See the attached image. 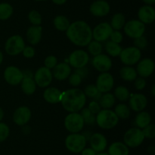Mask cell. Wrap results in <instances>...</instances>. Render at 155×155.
Returning a JSON list of instances; mask_svg holds the SVG:
<instances>
[{"mask_svg":"<svg viewBox=\"0 0 155 155\" xmlns=\"http://www.w3.org/2000/svg\"><path fill=\"white\" fill-rule=\"evenodd\" d=\"M66 35L74 45L86 46L92 40V30L86 21H77L70 24Z\"/></svg>","mask_w":155,"mask_h":155,"instance_id":"1","label":"cell"},{"mask_svg":"<svg viewBox=\"0 0 155 155\" xmlns=\"http://www.w3.org/2000/svg\"><path fill=\"white\" fill-rule=\"evenodd\" d=\"M86 97L84 92L79 88H71L62 93V106L69 112H77L84 107Z\"/></svg>","mask_w":155,"mask_h":155,"instance_id":"2","label":"cell"},{"mask_svg":"<svg viewBox=\"0 0 155 155\" xmlns=\"http://www.w3.org/2000/svg\"><path fill=\"white\" fill-rule=\"evenodd\" d=\"M95 122L103 129H111L119 122V118L110 109H101L95 117Z\"/></svg>","mask_w":155,"mask_h":155,"instance_id":"3","label":"cell"},{"mask_svg":"<svg viewBox=\"0 0 155 155\" xmlns=\"http://www.w3.org/2000/svg\"><path fill=\"white\" fill-rule=\"evenodd\" d=\"M86 138L83 134L71 133L65 139V146L69 151L78 153L86 147Z\"/></svg>","mask_w":155,"mask_h":155,"instance_id":"4","label":"cell"},{"mask_svg":"<svg viewBox=\"0 0 155 155\" xmlns=\"http://www.w3.org/2000/svg\"><path fill=\"white\" fill-rule=\"evenodd\" d=\"M84 121L78 112H70L64 119V126L71 133H79L84 127Z\"/></svg>","mask_w":155,"mask_h":155,"instance_id":"5","label":"cell"},{"mask_svg":"<svg viewBox=\"0 0 155 155\" xmlns=\"http://www.w3.org/2000/svg\"><path fill=\"white\" fill-rule=\"evenodd\" d=\"M145 140L142 129L139 128H131L126 132L124 136V144L128 147H136L142 144Z\"/></svg>","mask_w":155,"mask_h":155,"instance_id":"6","label":"cell"},{"mask_svg":"<svg viewBox=\"0 0 155 155\" xmlns=\"http://www.w3.org/2000/svg\"><path fill=\"white\" fill-rule=\"evenodd\" d=\"M25 47V43L22 36L20 35H13L6 40L5 43V50L10 56H18L22 53Z\"/></svg>","mask_w":155,"mask_h":155,"instance_id":"7","label":"cell"},{"mask_svg":"<svg viewBox=\"0 0 155 155\" xmlns=\"http://www.w3.org/2000/svg\"><path fill=\"white\" fill-rule=\"evenodd\" d=\"M141 56L140 50L136 46H130L122 50L119 56L124 65L130 66L137 64V62L140 61Z\"/></svg>","mask_w":155,"mask_h":155,"instance_id":"8","label":"cell"},{"mask_svg":"<svg viewBox=\"0 0 155 155\" xmlns=\"http://www.w3.org/2000/svg\"><path fill=\"white\" fill-rule=\"evenodd\" d=\"M124 30L129 37L136 39L143 36L145 31V26L139 20H131L125 23Z\"/></svg>","mask_w":155,"mask_h":155,"instance_id":"9","label":"cell"},{"mask_svg":"<svg viewBox=\"0 0 155 155\" xmlns=\"http://www.w3.org/2000/svg\"><path fill=\"white\" fill-rule=\"evenodd\" d=\"M113 32L111 26L109 23L102 22L98 24L92 30V38L98 42H104L110 38Z\"/></svg>","mask_w":155,"mask_h":155,"instance_id":"10","label":"cell"},{"mask_svg":"<svg viewBox=\"0 0 155 155\" xmlns=\"http://www.w3.org/2000/svg\"><path fill=\"white\" fill-rule=\"evenodd\" d=\"M69 64L75 68L86 67L89 61V54L83 50H77L71 53L69 56Z\"/></svg>","mask_w":155,"mask_h":155,"instance_id":"11","label":"cell"},{"mask_svg":"<svg viewBox=\"0 0 155 155\" xmlns=\"http://www.w3.org/2000/svg\"><path fill=\"white\" fill-rule=\"evenodd\" d=\"M52 73L46 67L38 68L34 74V81L36 85L40 88H46L52 81Z\"/></svg>","mask_w":155,"mask_h":155,"instance_id":"12","label":"cell"},{"mask_svg":"<svg viewBox=\"0 0 155 155\" xmlns=\"http://www.w3.org/2000/svg\"><path fill=\"white\" fill-rule=\"evenodd\" d=\"M114 80L111 74L108 72H102L98 75L95 86L101 93H107L113 88Z\"/></svg>","mask_w":155,"mask_h":155,"instance_id":"13","label":"cell"},{"mask_svg":"<svg viewBox=\"0 0 155 155\" xmlns=\"http://www.w3.org/2000/svg\"><path fill=\"white\" fill-rule=\"evenodd\" d=\"M4 78L11 85H18L21 84L24 78L23 72L17 67L11 65L7 67L4 71Z\"/></svg>","mask_w":155,"mask_h":155,"instance_id":"14","label":"cell"},{"mask_svg":"<svg viewBox=\"0 0 155 155\" xmlns=\"http://www.w3.org/2000/svg\"><path fill=\"white\" fill-rule=\"evenodd\" d=\"M92 64L94 68L100 72H107L111 68L112 60L108 56L104 54H99L94 56Z\"/></svg>","mask_w":155,"mask_h":155,"instance_id":"15","label":"cell"},{"mask_svg":"<svg viewBox=\"0 0 155 155\" xmlns=\"http://www.w3.org/2000/svg\"><path fill=\"white\" fill-rule=\"evenodd\" d=\"M31 118V111L30 108L22 106L16 109L13 114L14 122L20 126H25Z\"/></svg>","mask_w":155,"mask_h":155,"instance_id":"16","label":"cell"},{"mask_svg":"<svg viewBox=\"0 0 155 155\" xmlns=\"http://www.w3.org/2000/svg\"><path fill=\"white\" fill-rule=\"evenodd\" d=\"M154 62L151 59L145 58L139 61L137 65L136 72L142 78H148L153 74L154 71Z\"/></svg>","mask_w":155,"mask_h":155,"instance_id":"17","label":"cell"},{"mask_svg":"<svg viewBox=\"0 0 155 155\" xmlns=\"http://www.w3.org/2000/svg\"><path fill=\"white\" fill-rule=\"evenodd\" d=\"M89 144L91 148L97 153L103 152L107 145V138L101 133H94L89 138Z\"/></svg>","mask_w":155,"mask_h":155,"instance_id":"18","label":"cell"},{"mask_svg":"<svg viewBox=\"0 0 155 155\" xmlns=\"http://www.w3.org/2000/svg\"><path fill=\"white\" fill-rule=\"evenodd\" d=\"M89 10L94 16L104 17L110 12V5L104 0H97L91 5Z\"/></svg>","mask_w":155,"mask_h":155,"instance_id":"19","label":"cell"},{"mask_svg":"<svg viewBox=\"0 0 155 155\" xmlns=\"http://www.w3.org/2000/svg\"><path fill=\"white\" fill-rule=\"evenodd\" d=\"M51 73L53 78H54L56 80L64 81L68 78L71 74V68L68 64L61 62L55 65Z\"/></svg>","mask_w":155,"mask_h":155,"instance_id":"20","label":"cell"},{"mask_svg":"<svg viewBox=\"0 0 155 155\" xmlns=\"http://www.w3.org/2000/svg\"><path fill=\"white\" fill-rule=\"evenodd\" d=\"M148 100L146 97L142 94H136L132 96L130 99V108L135 112H141L146 107Z\"/></svg>","mask_w":155,"mask_h":155,"instance_id":"21","label":"cell"},{"mask_svg":"<svg viewBox=\"0 0 155 155\" xmlns=\"http://www.w3.org/2000/svg\"><path fill=\"white\" fill-rule=\"evenodd\" d=\"M139 21L144 24H151L155 19V11L151 5H144L139 9L138 12Z\"/></svg>","mask_w":155,"mask_h":155,"instance_id":"22","label":"cell"},{"mask_svg":"<svg viewBox=\"0 0 155 155\" xmlns=\"http://www.w3.org/2000/svg\"><path fill=\"white\" fill-rule=\"evenodd\" d=\"M62 92L56 88H48L44 91L43 97L46 102L51 104L60 103L61 100Z\"/></svg>","mask_w":155,"mask_h":155,"instance_id":"23","label":"cell"},{"mask_svg":"<svg viewBox=\"0 0 155 155\" xmlns=\"http://www.w3.org/2000/svg\"><path fill=\"white\" fill-rule=\"evenodd\" d=\"M42 28L41 26H31L27 31V38L28 42L32 45L39 43L42 38Z\"/></svg>","mask_w":155,"mask_h":155,"instance_id":"24","label":"cell"},{"mask_svg":"<svg viewBox=\"0 0 155 155\" xmlns=\"http://www.w3.org/2000/svg\"><path fill=\"white\" fill-rule=\"evenodd\" d=\"M129 147L124 143L116 141L112 143L108 147L109 155H129Z\"/></svg>","mask_w":155,"mask_h":155,"instance_id":"25","label":"cell"},{"mask_svg":"<svg viewBox=\"0 0 155 155\" xmlns=\"http://www.w3.org/2000/svg\"><path fill=\"white\" fill-rule=\"evenodd\" d=\"M21 84L22 91L27 95H32L36 91V84L33 78H24Z\"/></svg>","mask_w":155,"mask_h":155,"instance_id":"26","label":"cell"},{"mask_svg":"<svg viewBox=\"0 0 155 155\" xmlns=\"http://www.w3.org/2000/svg\"><path fill=\"white\" fill-rule=\"evenodd\" d=\"M151 116L148 112L145 111H141L139 113L136 115V119H135V123H136V126L140 129H144L147 126L151 123Z\"/></svg>","mask_w":155,"mask_h":155,"instance_id":"27","label":"cell"},{"mask_svg":"<svg viewBox=\"0 0 155 155\" xmlns=\"http://www.w3.org/2000/svg\"><path fill=\"white\" fill-rule=\"evenodd\" d=\"M120 75L127 81H132L137 78V72L134 68L131 66H124L120 70Z\"/></svg>","mask_w":155,"mask_h":155,"instance_id":"28","label":"cell"},{"mask_svg":"<svg viewBox=\"0 0 155 155\" xmlns=\"http://www.w3.org/2000/svg\"><path fill=\"white\" fill-rule=\"evenodd\" d=\"M100 106L103 109H110L114 105L115 103V97L110 93H104L101 95V98L98 100Z\"/></svg>","mask_w":155,"mask_h":155,"instance_id":"29","label":"cell"},{"mask_svg":"<svg viewBox=\"0 0 155 155\" xmlns=\"http://www.w3.org/2000/svg\"><path fill=\"white\" fill-rule=\"evenodd\" d=\"M69 20L64 15H58L54 19V26L59 31H66L69 27Z\"/></svg>","mask_w":155,"mask_h":155,"instance_id":"30","label":"cell"},{"mask_svg":"<svg viewBox=\"0 0 155 155\" xmlns=\"http://www.w3.org/2000/svg\"><path fill=\"white\" fill-rule=\"evenodd\" d=\"M126 23V18L123 14L117 13L113 16L110 22L112 29L115 30H120L124 28Z\"/></svg>","mask_w":155,"mask_h":155,"instance_id":"31","label":"cell"},{"mask_svg":"<svg viewBox=\"0 0 155 155\" xmlns=\"http://www.w3.org/2000/svg\"><path fill=\"white\" fill-rule=\"evenodd\" d=\"M106 52L108 53L110 56H113V57H117L119 56L120 54L121 51H122V47L120 46L119 43H116L112 42L110 41H107L104 46Z\"/></svg>","mask_w":155,"mask_h":155,"instance_id":"32","label":"cell"},{"mask_svg":"<svg viewBox=\"0 0 155 155\" xmlns=\"http://www.w3.org/2000/svg\"><path fill=\"white\" fill-rule=\"evenodd\" d=\"M117 116L120 119H127L130 115V108L124 103H119L115 108L114 111Z\"/></svg>","mask_w":155,"mask_h":155,"instance_id":"33","label":"cell"},{"mask_svg":"<svg viewBox=\"0 0 155 155\" xmlns=\"http://www.w3.org/2000/svg\"><path fill=\"white\" fill-rule=\"evenodd\" d=\"M13 14V8L8 3H0V20L5 21Z\"/></svg>","mask_w":155,"mask_h":155,"instance_id":"34","label":"cell"},{"mask_svg":"<svg viewBox=\"0 0 155 155\" xmlns=\"http://www.w3.org/2000/svg\"><path fill=\"white\" fill-rule=\"evenodd\" d=\"M130 96V91L124 86L117 87L114 91V97L120 101H127Z\"/></svg>","mask_w":155,"mask_h":155,"instance_id":"35","label":"cell"},{"mask_svg":"<svg viewBox=\"0 0 155 155\" xmlns=\"http://www.w3.org/2000/svg\"><path fill=\"white\" fill-rule=\"evenodd\" d=\"M87 49L89 53L92 56H95L101 54L102 52V45L100 42H98L96 40H92L87 45Z\"/></svg>","mask_w":155,"mask_h":155,"instance_id":"36","label":"cell"},{"mask_svg":"<svg viewBox=\"0 0 155 155\" xmlns=\"http://www.w3.org/2000/svg\"><path fill=\"white\" fill-rule=\"evenodd\" d=\"M80 115L83 117L84 123L88 125H93L95 122V115L92 113L88 108L82 109Z\"/></svg>","mask_w":155,"mask_h":155,"instance_id":"37","label":"cell"},{"mask_svg":"<svg viewBox=\"0 0 155 155\" xmlns=\"http://www.w3.org/2000/svg\"><path fill=\"white\" fill-rule=\"evenodd\" d=\"M28 19L33 25L40 26L42 23V16L40 13L36 10H33L28 14Z\"/></svg>","mask_w":155,"mask_h":155,"instance_id":"38","label":"cell"},{"mask_svg":"<svg viewBox=\"0 0 155 155\" xmlns=\"http://www.w3.org/2000/svg\"><path fill=\"white\" fill-rule=\"evenodd\" d=\"M84 94L86 95V97H89V98H95L98 94L99 93L98 88L95 86V84H89L84 89Z\"/></svg>","mask_w":155,"mask_h":155,"instance_id":"39","label":"cell"},{"mask_svg":"<svg viewBox=\"0 0 155 155\" xmlns=\"http://www.w3.org/2000/svg\"><path fill=\"white\" fill-rule=\"evenodd\" d=\"M10 134V129L8 126L4 122H0V143L5 141L9 136Z\"/></svg>","mask_w":155,"mask_h":155,"instance_id":"40","label":"cell"},{"mask_svg":"<svg viewBox=\"0 0 155 155\" xmlns=\"http://www.w3.org/2000/svg\"><path fill=\"white\" fill-rule=\"evenodd\" d=\"M142 132L145 136V138H149V139H152L155 137V126L154 124H151L150 123L148 126L142 129Z\"/></svg>","mask_w":155,"mask_h":155,"instance_id":"41","label":"cell"},{"mask_svg":"<svg viewBox=\"0 0 155 155\" xmlns=\"http://www.w3.org/2000/svg\"><path fill=\"white\" fill-rule=\"evenodd\" d=\"M58 64V59L55 56H47L44 61V65L48 69H53Z\"/></svg>","mask_w":155,"mask_h":155,"instance_id":"42","label":"cell"},{"mask_svg":"<svg viewBox=\"0 0 155 155\" xmlns=\"http://www.w3.org/2000/svg\"><path fill=\"white\" fill-rule=\"evenodd\" d=\"M134 45L139 50H143L148 46V40H147L145 36H139V37L136 38L134 40Z\"/></svg>","mask_w":155,"mask_h":155,"instance_id":"43","label":"cell"},{"mask_svg":"<svg viewBox=\"0 0 155 155\" xmlns=\"http://www.w3.org/2000/svg\"><path fill=\"white\" fill-rule=\"evenodd\" d=\"M69 82L72 86L74 87H77L81 84L82 81H83V78H81V76L79 75L78 74L74 72V74H71L69 76Z\"/></svg>","mask_w":155,"mask_h":155,"instance_id":"44","label":"cell"},{"mask_svg":"<svg viewBox=\"0 0 155 155\" xmlns=\"http://www.w3.org/2000/svg\"><path fill=\"white\" fill-rule=\"evenodd\" d=\"M110 38L112 42L120 44L123 41L124 36H123L122 33L120 30H114V31L113 30L112 33L110 34Z\"/></svg>","mask_w":155,"mask_h":155,"instance_id":"45","label":"cell"},{"mask_svg":"<svg viewBox=\"0 0 155 155\" xmlns=\"http://www.w3.org/2000/svg\"><path fill=\"white\" fill-rule=\"evenodd\" d=\"M134 81L135 88L137 90H139V91H142V90H143L144 88H145V86H146V81H145V79L144 78H136Z\"/></svg>","mask_w":155,"mask_h":155,"instance_id":"46","label":"cell"},{"mask_svg":"<svg viewBox=\"0 0 155 155\" xmlns=\"http://www.w3.org/2000/svg\"><path fill=\"white\" fill-rule=\"evenodd\" d=\"M101 107L100 106L98 102L94 100V101H92L89 103L88 109H89V110H90V112H92V113H93L94 115H97V114L101 111Z\"/></svg>","mask_w":155,"mask_h":155,"instance_id":"47","label":"cell"},{"mask_svg":"<svg viewBox=\"0 0 155 155\" xmlns=\"http://www.w3.org/2000/svg\"><path fill=\"white\" fill-rule=\"evenodd\" d=\"M23 56L25 58L27 59H30V58H33L35 56V50L33 47L30 46H27L24 48L22 51Z\"/></svg>","mask_w":155,"mask_h":155,"instance_id":"48","label":"cell"},{"mask_svg":"<svg viewBox=\"0 0 155 155\" xmlns=\"http://www.w3.org/2000/svg\"><path fill=\"white\" fill-rule=\"evenodd\" d=\"M88 69L86 68V67H83V68H76L75 70V73L78 74L79 75L81 76L82 78H83L86 77L88 74Z\"/></svg>","mask_w":155,"mask_h":155,"instance_id":"49","label":"cell"},{"mask_svg":"<svg viewBox=\"0 0 155 155\" xmlns=\"http://www.w3.org/2000/svg\"><path fill=\"white\" fill-rule=\"evenodd\" d=\"M81 154L82 155H96L97 154V152H95V150H93L92 148L91 147H89V148H86L85 147L81 152Z\"/></svg>","mask_w":155,"mask_h":155,"instance_id":"50","label":"cell"},{"mask_svg":"<svg viewBox=\"0 0 155 155\" xmlns=\"http://www.w3.org/2000/svg\"><path fill=\"white\" fill-rule=\"evenodd\" d=\"M22 72L24 78H33V73L31 72V71L27 70V71H24Z\"/></svg>","mask_w":155,"mask_h":155,"instance_id":"51","label":"cell"},{"mask_svg":"<svg viewBox=\"0 0 155 155\" xmlns=\"http://www.w3.org/2000/svg\"><path fill=\"white\" fill-rule=\"evenodd\" d=\"M56 5H63L67 2V0H51Z\"/></svg>","mask_w":155,"mask_h":155,"instance_id":"52","label":"cell"},{"mask_svg":"<svg viewBox=\"0 0 155 155\" xmlns=\"http://www.w3.org/2000/svg\"><path fill=\"white\" fill-rule=\"evenodd\" d=\"M143 2L147 5H152L155 2V0H143Z\"/></svg>","mask_w":155,"mask_h":155,"instance_id":"53","label":"cell"},{"mask_svg":"<svg viewBox=\"0 0 155 155\" xmlns=\"http://www.w3.org/2000/svg\"><path fill=\"white\" fill-rule=\"evenodd\" d=\"M3 118H4V111L0 107V122L3 119Z\"/></svg>","mask_w":155,"mask_h":155,"instance_id":"54","label":"cell"},{"mask_svg":"<svg viewBox=\"0 0 155 155\" xmlns=\"http://www.w3.org/2000/svg\"><path fill=\"white\" fill-rule=\"evenodd\" d=\"M148 152H149V153H151V154H154V147H153V146L148 147Z\"/></svg>","mask_w":155,"mask_h":155,"instance_id":"55","label":"cell"},{"mask_svg":"<svg viewBox=\"0 0 155 155\" xmlns=\"http://www.w3.org/2000/svg\"><path fill=\"white\" fill-rule=\"evenodd\" d=\"M151 94H152V95L155 96V86H154V84H153L152 87H151Z\"/></svg>","mask_w":155,"mask_h":155,"instance_id":"56","label":"cell"},{"mask_svg":"<svg viewBox=\"0 0 155 155\" xmlns=\"http://www.w3.org/2000/svg\"><path fill=\"white\" fill-rule=\"evenodd\" d=\"M2 61H3V54L1 51H0V65L2 63Z\"/></svg>","mask_w":155,"mask_h":155,"instance_id":"57","label":"cell"},{"mask_svg":"<svg viewBox=\"0 0 155 155\" xmlns=\"http://www.w3.org/2000/svg\"><path fill=\"white\" fill-rule=\"evenodd\" d=\"M96 155H109L107 153H105V152H100V153H97Z\"/></svg>","mask_w":155,"mask_h":155,"instance_id":"58","label":"cell"},{"mask_svg":"<svg viewBox=\"0 0 155 155\" xmlns=\"http://www.w3.org/2000/svg\"><path fill=\"white\" fill-rule=\"evenodd\" d=\"M36 1H45V0H36Z\"/></svg>","mask_w":155,"mask_h":155,"instance_id":"59","label":"cell"}]
</instances>
